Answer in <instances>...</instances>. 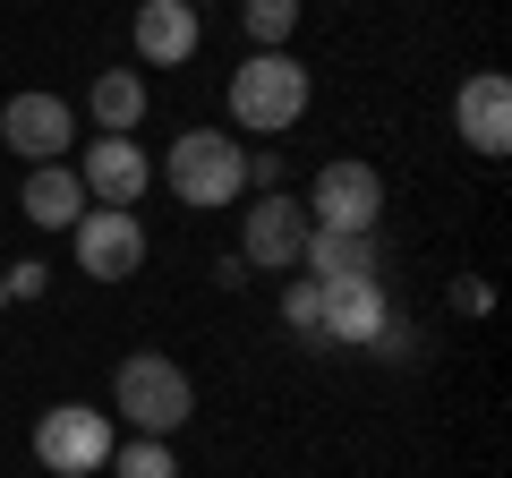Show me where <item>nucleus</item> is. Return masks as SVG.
Returning a JSON list of instances; mask_svg holds the SVG:
<instances>
[{
    "label": "nucleus",
    "mask_w": 512,
    "mask_h": 478,
    "mask_svg": "<svg viewBox=\"0 0 512 478\" xmlns=\"http://www.w3.org/2000/svg\"><path fill=\"white\" fill-rule=\"evenodd\" d=\"M154 180H163L188 214H205V205H239V197H248V146H239L231 129H180L171 154L154 163Z\"/></svg>",
    "instance_id": "f257e3e1"
},
{
    "label": "nucleus",
    "mask_w": 512,
    "mask_h": 478,
    "mask_svg": "<svg viewBox=\"0 0 512 478\" xmlns=\"http://www.w3.org/2000/svg\"><path fill=\"white\" fill-rule=\"evenodd\" d=\"M308 69H299L291 52H248L231 69V137H282V129H299L308 120Z\"/></svg>",
    "instance_id": "f03ea898"
},
{
    "label": "nucleus",
    "mask_w": 512,
    "mask_h": 478,
    "mask_svg": "<svg viewBox=\"0 0 512 478\" xmlns=\"http://www.w3.org/2000/svg\"><path fill=\"white\" fill-rule=\"evenodd\" d=\"M111 402H120V419L137 427V436H180L188 410H197V385H188L180 359H163V350H128L120 368H111Z\"/></svg>",
    "instance_id": "7ed1b4c3"
},
{
    "label": "nucleus",
    "mask_w": 512,
    "mask_h": 478,
    "mask_svg": "<svg viewBox=\"0 0 512 478\" xmlns=\"http://www.w3.org/2000/svg\"><path fill=\"white\" fill-rule=\"evenodd\" d=\"M111 444H120V427H111V410H94V402H52L35 419V461L52 478H103Z\"/></svg>",
    "instance_id": "20e7f679"
},
{
    "label": "nucleus",
    "mask_w": 512,
    "mask_h": 478,
    "mask_svg": "<svg viewBox=\"0 0 512 478\" xmlns=\"http://www.w3.org/2000/svg\"><path fill=\"white\" fill-rule=\"evenodd\" d=\"M299 248H308V205L291 188H256V205H239V257L256 274H299Z\"/></svg>",
    "instance_id": "39448f33"
},
{
    "label": "nucleus",
    "mask_w": 512,
    "mask_h": 478,
    "mask_svg": "<svg viewBox=\"0 0 512 478\" xmlns=\"http://www.w3.org/2000/svg\"><path fill=\"white\" fill-rule=\"evenodd\" d=\"M69 239H77V274L86 282H128L146 265V222L128 214V205H86Z\"/></svg>",
    "instance_id": "423d86ee"
},
{
    "label": "nucleus",
    "mask_w": 512,
    "mask_h": 478,
    "mask_svg": "<svg viewBox=\"0 0 512 478\" xmlns=\"http://www.w3.org/2000/svg\"><path fill=\"white\" fill-rule=\"evenodd\" d=\"M299 205H308L316 231H376L384 222V171L376 163H325Z\"/></svg>",
    "instance_id": "0eeeda50"
},
{
    "label": "nucleus",
    "mask_w": 512,
    "mask_h": 478,
    "mask_svg": "<svg viewBox=\"0 0 512 478\" xmlns=\"http://www.w3.org/2000/svg\"><path fill=\"white\" fill-rule=\"evenodd\" d=\"M0 146L26 154V163H60L77 146V111L60 94H9L0 103Z\"/></svg>",
    "instance_id": "6e6552de"
},
{
    "label": "nucleus",
    "mask_w": 512,
    "mask_h": 478,
    "mask_svg": "<svg viewBox=\"0 0 512 478\" xmlns=\"http://www.w3.org/2000/svg\"><path fill=\"white\" fill-rule=\"evenodd\" d=\"M453 129H461V146L487 154V163H504V154H512V86H504L495 69L461 77V94H453Z\"/></svg>",
    "instance_id": "1a4fd4ad"
},
{
    "label": "nucleus",
    "mask_w": 512,
    "mask_h": 478,
    "mask_svg": "<svg viewBox=\"0 0 512 478\" xmlns=\"http://www.w3.org/2000/svg\"><path fill=\"white\" fill-rule=\"evenodd\" d=\"M77 180H86V205H137L154 188V163L137 137H94L86 163H77Z\"/></svg>",
    "instance_id": "9d476101"
},
{
    "label": "nucleus",
    "mask_w": 512,
    "mask_h": 478,
    "mask_svg": "<svg viewBox=\"0 0 512 478\" xmlns=\"http://www.w3.org/2000/svg\"><path fill=\"white\" fill-rule=\"evenodd\" d=\"M128 35H137V60H146V69H180L205 43V18L188 0H137V26H128Z\"/></svg>",
    "instance_id": "9b49d317"
},
{
    "label": "nucleus",
    "mask_w": 512,
    "mask_h": 478,
    "mask_svg": "<svg viewBox=\"0 0 512 478\" xmlns=\"http://www.w3.org/2000/svg\"><path fill=\"white\" fill-rule=\"evenodd\" d=\"M299 274H308V282H376V274H384V257H376V231H316V222H308Z\"/></svg>",
    "instance_id": "f8f14e48"
},
{
    "label": "nucleus",
    "mask_w": 512,
    "mask_h": 478,
    "mask_svg": "<svg viewBox=\"0 0 512 478\" xmlns=\"http://www.w3.org/2000/svg\"><path fill=\"white\" fill-rule=\"evenodd\" d=\"M384 325H393V299H384V282H325V342L376 350Z\"/></svg>",
    "instance_id": "ddd939ff"
},
{
    "label": "nucleus",
    "mask_w": 512,
    "mask_h": 478,
    "mask_svg": "<svg viewBox=\"0 0 512 478\" xmlns=\"http://www.w3.org/2000/svg\"><path fill=\"white\" fill-rule=\"evenodd\" d=\"M18 205H26V222H35V231H77V214H86V180H77L69 163H35Z\"/></svg>",
    "instance_id": "4468645a"
},
{
    "label": "nucleus",
    "mask_w": 512,
    "mask_h": 478,
    "mask_svg": "<svg viewBox=\"0 0 512 478\" xmlns=\"http://www.w3.org/2000/svg\"><path fill=\"white\" fill-rule=\"evenodd\" d=\"M137 120H146V77H137V69H103V77H94V129L128 137Z\"/></svg>",
    "instance_id": "2eb2a0df"
},
{
    "label": "nucleus",
    "mask_w": 512,
    "mask_h": 478,
    "mask_svg": "<svg viewBox=\"0 0 512 478\" xmlns=\"http://www.w3.org/2000/svg\"><path fill=\"white\" fill-rule=\"evenodd\" d=\"M239 26H248V52H282L299 35V0H239Z\"/></svg>",
    "instance_id": "dca6fc26"
},
{
    "label": "nucleus",
    "mask_w": 512,
    "mask_h": 478,
    "mask_svg": "<svg viewBox=\"0 0 512 478\" xmlns=\"http://www.w3.org/2000/svg\"><path fill=\"white\" fill-rule=\"evenodd\" d=\"M282 325H291L299 342H325V282H308V274L282 282Z\"/></svg>",
    "instance_id": "f3484780"
},
{
    "label": "nucleus",
    "mask_w": 512,
    "mask_h": 478,
    "mask_svg": "<svg viewBox=\"0 0 512 478\" xmlns=\"http://www.w3.org/2000/svg\"><path fill=\"white\" fill-rule=\"evenodd\" d=\"M111 470L120 478H180V461H171L163 436H137V444H111Z\"/></svg>",
    "instance_id": "a211bd4d"
},
{
    "label": "nucleus",
    "mask_w": 512,
    "mask_h": 478,
    "mask_svg": "<svg viewBox=\"0 0 512 478\" xmlns=\"http://www.w3.org/2000/svg\"><path fill=\"white\" fill-rule=\"evenodd\" d=\"M52 291V274H43L35 257H18V265H0V299H43Z\"/></svg>",
    "instance_id": "6ab92c4d"
},
{
    "label": "nucleus",
    "mask_w": 512,
    "mask_h": 478,
    "mask_svg": "<svg viewBox=\"0 0 512 478\" xmlns=\"http://www.w3.org/2000/svg\"><path fill=\"white\" fill-rule=\"evenodd\" d=\"M248 188H282V154H248Z\"/></svg>",
    "instance_id": "aec40b11"
},
{
    "label": "nucleus",
    "mask_w": 512,
    "mask_h": 478,
    "mask_svg": "<svg viewBox=\"0 0 512 478\" xmlns=\"http://www.w3.org/2000/svg\"><path fill=\"white\" fill-rule=\"evenodd\" d=\"M487 299H495L487 282H461V291H453V308H461V316H487Z\"/></svg>",
    "instance_id": "412c9836"
},
{
    "label": "nucleus",
    "mask_w": 512,
    "mask_h": 478,
    "mask_svg": "<svg viewBox=\"0 0 512 478\" xmlns=\"http://www.w3.org/2000/svg\"><path fill=\"white\" fill-rule=\"evenodd\" d=\"M0 308H9V299H0Z\"/></svg>",
    "instance_id": "4be33fe9"
},
{
    "label": "nucleus",
    "mask_w": 512,
    "mask_h": 478,
    "mask_svg": "<svg viewBox=\"0 0 512 478\" xmlns=\"http://www.w3.org/2000/svg\"><path fill=\"white\" fill-rule=\"evenodd\" d=\"M188 9H197V0H188Z\"/></svg>",
    "instance_id": "5701e85b"
}]
</instances>
